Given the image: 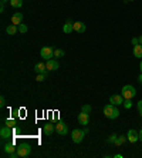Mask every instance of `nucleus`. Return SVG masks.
Segmentation results:
<instances>
[{"mask_svg": "<svg viewBox=\"0 0 142 158\" xmlns=\"http://www.w3.org/2000/svg\"><path fill=\"white\" fill-rule=\"evenodd\" d=\"M138 81H139V84H142V73L139 74V77H138Z\"/></svg>", "mask_w": 142, "mask_h": 158, "instance_id": "nucleus-32", "label": "nucleus"}, {"mask_svg": "<svg viewBox=\"0 0 142 158\" xmlns=\"http://www.w3.org/2000/svg\"><path fill=\"white\" fill-rule=\"evenodd\" d=\"M54 57H64V50H61V48H55Z\"/></svg>", "mask_w": 142, "mask_h": 158, "instance_id": "nucleus-22", "label": "nucleus"}, {"mask_svg": "<svg viewBox=\"0 0 142 158\" xmlns=\"http://www.w3.org/2000/svg\"><path fill=\"white\" fill-rule=\"evenodd\" d=\"M136 94V90L134 88V86H129V84H126L122 87V97H124V100H132Z\"/></svg>", "mask_w": 142, "mask_h": 158, "instance_id": "nucleus-3", "label": "nucleus"}, {"mask_svg": "<svg viewBox=\"0 0 142 158\" xmlns=\"http://www.w3.org/2000/svg\"><path fill=\"white\" fill-rule=\"evenodd\" d=\"M110 103L114 104V105L124 104V97H122V94H112L110 97Z\"/></svg>", "mask_w": 142, "mask_h": 158, "instance_id": "nucleus-9", "label": "nucleus"}, {"mask_svg": "<svg viewBox=\"0 0 142 158\" xmlns=\"http://www.w3.org/2000/svg\"><path fill=\"white\" fill-rule=\"evenodd\" d=\"M139 141H142V130L139 131Z\"/></svg>", "mask_w": 142, "mask_h": 158, "instance_id": "nucleus-33", "label": "nucleus"}, {"mask_svg": "<svg viewBox=\"0 0 142 158\" xmlns=\"http://www.w3.org/2000/svg\"><path fill=\"white\" fill-rule=\"evenodd\" d=\"M77 120H78V123L81 124V126H88L90 114H88V113H84V111H81V113L78 114V117H77Z\"/></svg>", "mask_w": 142, "mask_h": 158, "instance_id": "nucleus-7", "label": "nucleus"}, {"mask_svg": "<svg viewBox=\"0 0 142 158\" xmlns=\"http://www.w3.org/2000/svg\"><path fill=\"white\" fill-rule=\"evenodd\" d=\"M0 1H1V4H3V6H4V3H6V1H7V0H0Z\"/></svg>", "mask_w": 142, "mask_h": 158, "instance_id": "nucleus-35", "label": "nucleus"}, {"mask_svg": "<svg viewBox=\"0 0 142 158\" xmlns=\"http://www.w3.org/2000/svg\"><path fill=\"white\" fill-rule=\"evenodd\" d=\"M104 115L110 120H115V118H118L119 110L114 104H107V105L104 107Z\"/></svg>", "mask_w": 142, "mask_h": 158, "instance_id": "nucleus-1", "label": "nucleus"}, {"mask_svg": "<svg viewBox=\"0 0 142 158\" xmlns=\"http://www.w3.org/2000/svg\"><path fill=\"white\" fill-rule=\"evenodd\" d=\"M138 39H139V44H142V36H139Z\"/></svg>", "mask_w": 142, "mask_h": 158, "instance_id": "nucleus-34", "label": "nucleus"}, {"mask_svg": "<svg viewBox=\"0 0 142 158\" xmlns=\"http://www.w3.org/2000/svg\"><path fill=\"white\" fill-rule=\"evenodd\" d=\"M11 134H13L11 127H9V126L1 127V130H0V137H1L3 140H6V138H9V137H11Z\"/></svg>", "mask_w": 142, "mask_h": 158, "instance_id": "nucleus-10", "label": "nucleus"}, {"mask_svg": "<svg viewBox=\"0 0 142 158\" xmlns=\"http://www.w3.org/2000/svg\"><path fill=\"white\" fill-rule=\"evenodd\" d=\"M46 74H47V73H43V74H37V81H40V83H41V81H44V79H46Z\"/></svg>", "mask_w": 142, "mask_h": 158, "instance_id": "nucleus-26", "label": "nucleus"}, {"mask_svg": "<svg viewBox=\"0 0 142 158\" xmlns=\"http://www.w3.org/2000/svg\"><path fill=\"white\" fill-rule=\"evenodd\" d=\"M134 56L135 57H138V58H141L142 57V44H136V46H134Z\"/></svg>", "mask_w": 142, "mask_h": 158, "instance_id": "nucleus-19", "label": "nucleus"}, {"mask_svg": "<svg viewBox=\"0 0 142 158\" xmlns=\"http://www.w3.org/2000/svg\"><path fill=\"white\" fill-rule=\"evenodd\" d=\"M125 1H134V0H125Z\"/></svg>", "mask_w": 142, "mask_h": 158, "instance_id": "nucleus-37", "label": "nucleus"}, {"mask_svg": "<svg viewBox=\"0 0 142 158\" xmlns=\"http://www.w3.org/2000/svg\"><path fill=\"white\" fill-rule=\"evenodd\" d=\"M54 131H55V126L54 124H51V123H47L46 126L43 127V133H44L46 135H51Z\"/></svg>", "mask_w": 142, "mask_h": 158, "instance_id": "nucleus-14", "label": "nucleus"}, {"mask_svg": "<svg viewBox=\"0 0 142 158\" xmlns=\"http://www.w3.org/2000/svg\"><path fill=\"white\" fill-rule=\"evenodd\" d=\"M124 107H125V108H131V107H132L131 100H124Z\"/></svg>", "mask_w": 142, "mask_h": 158, "instance_id": "nucleus-28", "label": "nucleus"}, {"mask_svg": "<svg viewBox=\"0 0 142 158\" xmlns=\"http://www.w3.org/2000/svg\"><path fill=\"white\" fill-rule=\"evenodd\" d=\"M139 69H141V73H142V61H141V64H139Z\"/></svg>", "mask_w": 142, "mask_h": 158, "instance_id": "nucleus-36", "label": "nucleus"}, {"mask_svg": "<svg viewBox=\"0 0 142 158\" xmlns=\"http://www.w3.org/2000/svg\"><path fill=\"white\" fill-rule=\"evenodd\" d=\"M81 111H84V113H88V114H90V113H91V105H90V104H84V105H82V108H81Z\"/></svg>", "mask_w": 142, "mask_h": 158, "instance_id": "nucleus-24", "label": "nucleus"}, {"mask_svg": "<svg viewBox=\"0 0 142 158\" xmlns=\"http://www.w3.org/2000/svg\"><path fill=\"white\" fill-rule=\"evenodd\" d=\"M10 4H11V7H22L23 6V0H10Z\"/></svg>", "mask_w": 142, "mask_h": 158, "instance_id": "nucleus-21", "label": "nucleus"}, {"mask_svg": "<svg viewBox=\"0 0 142 158\" xmlns=\"http://www.w3.org/2000/svg\"><path fill=\"white\" fill-rule=\"evenodd\" d=\"M46 67H47V71H55L58 70V67H60V64H58V61H55V60H47L46 61Z\"/></svg>", "mask_w": 142, "mask_h": 158, "instance_id": "nucleus-11", "label": "nucleus"}, {"mask_svg": "<svg viewBox=\"0 0 142 158\" xmlns=\"http://www.w3.org/2000/svg\"><path fill=\"white\" fill-rule=\"evenodd\" d=\"M14 124H16V121L13 118H7L6 120V126H9V127H14Z\"/></svg>", "mask_w": 142, "mask_h": 158, "instance_id": "nucleus-25", "label": "nucleus"}, {"mask_svg": "<svg viewBox=\"0 0 142 158\" xmlns=\"http://www.w3.org/2000/svg\"><path fill=\"white\" fill-rule=\"evenodd\" d=\"M34 71L37 74H43V73H47V67H46V63H37L34 66Z\"/></svg>", "mask_w": 142, "mask_h": 158, "instance_id": "nucleus-16", "label": "nucleus"}, {"mask_svg": "<svg viewBox=\"0 0 142 158\" xmlns=\"http://www.w3.org/2000/svg\"><path fill=\"white\" fill-rule=\"evenodd\" d=\"M0 107H1V108H4V107H6V100H4V97H3V95L0 97Z\"/></svg>", "mask_w": 142, "mask_h": 158, "instance_id": "nucleus-29", "label": "nucleus"}, {"mask_svg": "<svg viewBox=\"0 0 142 158\" xmlns=\"http://www.w3.org/2000/svg\"><path fill=\"white\" fill-rule=\"evenodd\" d=\"M138 110H139V113H141V115H142V100L138 101Z\"/></svg>", "mask_w": 142, "mask_h": 158, "instance_id": "nucleus-31", "label": "nucleus"}, {"mask_svg": "<svg viewBox=\"0 0 142 158\" xmlns=\"http://www.w3.org/2000/svg\"><path fill=\"white\" fill-rule=\"evenodd\" d=\"M55 133L58 135H65L68 133V126L65 123H63V121H58L55 124Z\"/></svg>", "mask_w": 142, "mask_h": 158, "instance_id": "nucleus-6", "label": "nucleus"}, {"mask_svg": "<svg viewBox=\"0 0 142 158\" xmlns=\"http://www.w3.org/2000/svg\"><path fill=\"white\" fill-rule=\"evenodd\" d=\"M117 138H118V135H117V134H111V137L108 138V142H111V144H114Z\"/></svg>", "mask_w": 142, "mask_h": 158, "instance_id": "nucleus-27", "label": "nucleus"}, {"mask_svg": "<svg viewBox=\"0 0 142 158\" xmlns=\"http://www.w3.org/2000/svg\"><path fill=\"white\" fill-rule=\"evenodd\" d=\"M126 140H128V138H126V137H124V135H118V138L115 140V142H114V144H115L117 147H119V145H122Z\"/></svg>", "mask_w": 142, "mask_h": 158, "instance_id": "nucleus-20", "label": "nucleus"}, {"mask_svg": "<svg viewBox=\"0 0 142 158\" xmlns=\"http://www.w3.org/2000/svg\"><path fill=\"white\" fill-rule=\"evenodd\" d=\"M6 32H7V34H10V36H14V34L19 32V26H16V24H10V26L6 27Z\"/></svg>", "mask_w": 142, "mask_h": 158, "instance_id": "nucleus-18", "label": "nucleus"}, {"mask_svg": "<svg viewBox=\"0 0 142 158\" xmlns=\"http://www.w3.org/2000/svg\"><path fill=\"white\" fill-rule=\"evenodd\" d=\"M84 135H85V131L84 130H74L72 133H71V140L72 142H75V144H80V142L84 140Z\"/></svg>", "mask_w": 142, "mask_h": 158, "instance_id": "nucleus-4", "label": "nucleus"}, {"mask_svg": "<svg viewBox=\"0 0 142 158\" xmlns=\"http://www.w3.org/2000/svg\"><path fill=\"white\" fill-rule=\"evenodd\" d=\"M63 32L65 33V34H70V33L74 32V23H72L71 20H68L67 23H64V26H63Z\"/></svg>", "mask_w": 142, "mask_h": 158, "instance_id": "nucleus-15", "label": "nucleus"}, {"mask_svg": "<svg viewBox=\"0 0 142 158\" xmlns=\"http://www.w3.org/2000/svg\"><path fill=\"white\" fill-rule=\"evenodd\" d=\"M3 151H4V154H9V155H11V154H14V152L17 151V148L14 147V144H13V142H9V144H6V145H4Z\"/></svg>", "mask_w": 142, "mask_h": 158, "instance_id": "nucleus-13", "label": "nucleus"}, {"mask_svg": "<svg viewBox=\"0 0 142 158\" xmlns=\"http://www.w3.org/2000/svg\"><path fill=\"white\" fill-rule=\"evenodd\" d=\"M27 30H29V29H27V26H26V24H19V32L22 33V34H24V33H27Z\"/></svg>", "mask_w": 142, "mask_h": 158, "instance_id": "nucleus-23", "label": "nucleus"}, {"mask_svg": "<svg viewBox=\"0 0 142 158\" xmlns=\"http://www.w3.org/2000/svg\"><path fill=\"white\" fill-rule=\"evenodd\" d=\"M40 56L43 57V60H51L53 57H54V50L51 47H48V46H46V47H43L41 50H40Z\"/></svg>", "mask_w": 142, "mask_h": 158, "instance_id": "nucleus-5", "label": "nucleus"}, {"mask_svg": "<svg viewBox=\"0 0 142 158\" xmlns=\"http://www.w3.org/2000/svg\"><path fill=\"white\" fill-rule=\"evenodd\" d=\"M85 24L82 23V22H75L74 23V32H77V33H84L85 32Z\"/></svg>", "mask_w": 142, "mask_h": 158, "instance_id": "nucleus-17", "label": "nucleus"}, {"mask_svg": "<svg viewBox=\"0 0 142 158\" xmlns=\"http://www.w3.org/2000/svg\"><path fill=\"white\" fill-rule=\"evenodd\" d=\"M22 22H23V14H22L20 12H16V13L11 16V24L19 26V24H22Z\"/></svg>", "mask_w": 142, "mask_h": 158, "instance_id": "nucleus-12", "label": "nucleus"}, {"mask_svg": "<svg viewBox=\"0 0 142 158\" xmlns=\"http://www.w3.org/2000/svg\"><path fill=\"white\" fill-rule=\"evenodd\" d=\"M132 44H134V46L139 44V39H138V37H134V39H132Z\"/></svg>", "mask_w": 142, "mask_h": 158, "instance_id": "nucleus-30", "label": "nucleus"}, {"mask_svg": "<svg viewBox=\"0 0 142 158\" xmlns=\"http://www.w3.org/2000/svg\"><path fill=\"white\" fill-rule=\"evenodd\" d=\"M17 157H22V158H24V157H29L30 154H32V145L30 144H20V147H17Z\"/></svg>", "mask_w": 142, "mask_h": 158, "instance_id": "nucleus-2", "label": "nucleus"}, {"mask_svg": "<svg viewBox=\"0 0 142 158\" xmlns=\"http://www.w3.org/2000/svg\"><path fill=\"white\" fill-rule=\"evenodd\" d=\"M126 138H128V141L129 142H136L139 140V133L138 131H135V130H129L128 131V134H126Z\"/></svg>", "mask_w": 142, "mask_h": 158, "instance_id": "nucleus-8", "label": "nucleus"}]
</instances>
